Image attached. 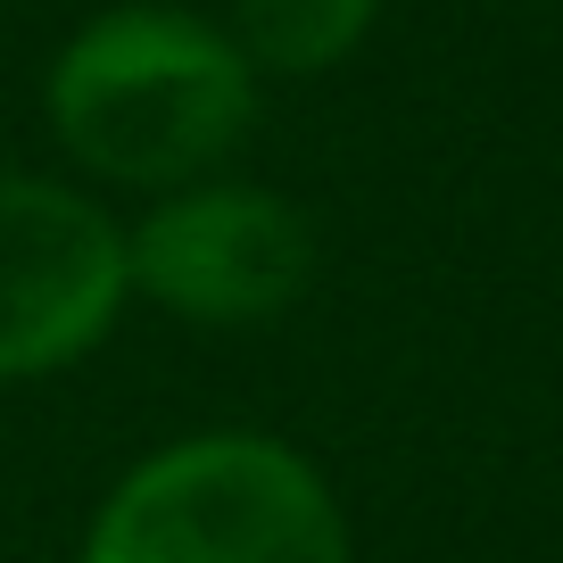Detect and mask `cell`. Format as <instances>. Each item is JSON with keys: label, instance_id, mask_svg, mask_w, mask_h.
Listing matches in <instances>:
<instances>
[{"label": "cell", "instance_id": "cell-4", "mask_svg": "<svg viewBox=\"0 0 563 563\" xmlns=\"http://www.w3.org/2000/svg\"><path fill=\"white\" fill-rule=\"evenodd\" d=\"M124 299V232L91 199L42 175H0V382L75 365Z\"/></svg>", "mask_w": 563, "mask_h": 563}, {"label": "cell", "instance_id": "cell-3", "mask_svg": "<svg viewBox=\"0 0 563 563\" xmlns=\"http://www.w3.org/2000/svg\"><path fill=\"white\" fill-rule=\"evenodd\" d=\"M133 290L191 323H265L307 290L316 232L282 191L257 183H208L175 191L124 232Z\"/></svg>", "mask_w": 563, "mask_h": 563}, {"label": "cell", "instance_id": "cell-1", "mask_svg": "<svg viewBox=\"0 0 563 563\" xmlns=\"http://www.w3.org/2000/svg\"><path fill=\"white\" fill-rule=\"evenodd\" d=\"M249 58L224 25L183 9H108L58 51L51 124L75 166L133 191H175L208 175L257 117Z\"/></svg>", "mask_w": 563, "mask_h": 563}, {"label": "cell", "instance_id": "cell-5", "mask_svg": "<svg viewBox=\"0 0 563 563\" xmlns=\"http://www.w3.org/2000/svg\"><path fill=\"white\" fill-rule=\"evenodd\" d=\"M373 25V0H224V34L265 75H316L349 58Z\"/></svg>", "mask_w": 563, "mask_h": 563}, {"label": "cell", "instance_id": "cell-2", "mask_svg": "<svg viewBox=\"0 0 563 563\" xmlns=\"http://www.w3.org/2000/svg\"><path fill=\"white\" fill-rule=\"evenodd\" d=\"M84 563H349V522L299 448L199 431L108 489Z\"/></svg>", "mask_w": 563, "mask_h": 563}]
</instances>
